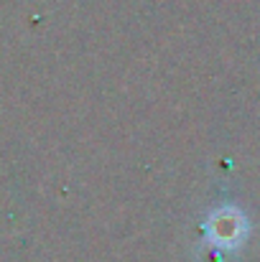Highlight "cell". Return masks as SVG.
<instances>
[{
	"label": "cell",
	"mask_w": 260,
	"mask_h": 262,
	"mask_svg": "<svg viewBox=\"0 0 260 262\" xmlns=\"http://www.w3.org/2000/svg\"><path fill=\"white\" fill-rule=\"evenodd\" d=\"M245 234V224H243V216L232 209H219L209 216L207 222V237L212 245L222 247V250H232L240 245Z\"/></svg>",
	"instance_id": "1"
}]
</instances>
